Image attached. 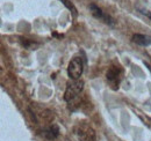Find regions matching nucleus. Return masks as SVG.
<instances>
[{
  "mask_svg": "<svg viewBox=\"0 0 151 141\" xmlns=\"http://www.w3.org/2000/svg\"><path fill=\"white\" fill-rule=\"evenodd\" d=\"M76 135L80 141H96L94 130L86 124H79L76 127Z\"/></svg>",
  "mask_w": 151,
  "mask_h": 141,
  "instance_id": "nucleus-3",
  "label": "nucleus"
},
{
  "mask_svg": "<svg viewBox=\"0 0 151 141\" xmlns=\"http://www.w3.org/2000/svg\"><path fill=\"white\" fill-rule=\"evenodd\" d=\"M43 134H44V137H45L47 139H49V140H54V139H56L57 137H58V134H59V130H58L57 126L52 125V126L48 127V128L43 132Z\"/></svg>",
  "mask_w": 151,
  "mask_h": 141,
  "instance_id": "nucleus-7",
  "label": "nucleus"
},
{
  "mask_svg": "<svg viewBox=\"0 0 151 141\" xmlns=\"http://www.w3.org/2000/svg\"><path fill=\"white\" fill-rule=\"evenodd\" d=\"M22 43H23V46L27 48V49H29V50H35L38 46L37 43L32 42V41H28V39H26V38H24V41H22Z\"/></svg>",
  "mask_w": 151,
  "mask_h": 141,
  "instance_id": "nucleus-9",
  "label": "nucleus"
},
{
  "mask_svg": "<svg viewBox=\"0 0 151 141\" xmlns=\"http://www.w3.org/2000/svg\"><path fill=\"white\" fill-rule=\"evenodd\" d=\"M84 89V81L83 80H71L65 89L64 93V100L69 103L72 104L73 102H76L80 95V93Z\"/></svg>",
  "mask_w": 151,
  "mask_h": 141,
  "instance_id": "nucleus-1",
  "label": "nucleus"
},
{
  "mask_svg": "<svg viewBox=\"0 0 151 141\" xmlns=\"http://www.w3.org/2000/svg\"><path fill=\"white\" fill-rule=\"evenodd\" d=\"M121 75H122V70H120L119 67L116 66H112L109 70H107V80L108 82L112 85L113 88H116V86L120 83V80H121ZM119 87V86H117Z\"/></svg>",
  "mask_w": 151,
  "mask_h": 141,
  "instance_id": "nucleus-5",
  "label": "nucleus"
},
{
  "mask_svg": "<svg viewBox=\"0 0 151 141\" xmlns=\"http://www.w3.org/2000/svg\"><path fill=\"white\" fill-rule=\"evenodd\" d=\"M60 2L71 12V14L75 16V18H77L78 16V11H77V8H76V6L71 2V1H69V0H60Z\"/></svg>",
  "mask_w": 151,
  "mask_h": 141,
  "instance_id": "nucleus-8",
  "label": "nucleus"
},
{
  "mask_svg": "<svg viewBox=\"0 0 151 141\" xmlns=\"http://www.w3.org/2000/svg\"><path fill=\"white\" fill-rule=\"evenodd\" d=\"M90 11H91L92 15H93L95 19H98V20H100V21H102V22H105V23H107V24H109V26H114L113 18L109 16L108 14H106V13H105L99 6H96L95 4H91V5H90Z\"/></svg>",
  "mask_w": 151,
  "mask_h": 141,
  "instance_id": "nucleus-4",
  "label": "nucleus"
},
{
  "mask_svg": "<svg viewBox=\"0 0 151 141\" xmlns=\"http://www.w3.org/2000/svg\"><path fill=\"white\" fill-rule=\"evenodd\" d=\"M84 70V61L81 57H75L68 67V75L71 80H79Z\"/></svg>",
  "mask_w": 151,
  "mask_h": 141,
  "instance_id": "nucleus-2",
  "label": "nucleus"
},
{
  "mask_svg": "<svg viewBox=\"0 0 151 141\" xmlns=\"http://www.w3.org/2000/svg\"><path fill=\"white\" fill-rule=\"evenodd\" d=\"M142 13H143L144 15H147V16H148V18H149V19L151 20V12H147V11H142Z\"/></svg>",
  "mask_w": 151,
  "mask_h": 141,
  "instance_id": "nucleus-10",
  "label": "nucleus"
},
{
  "mask_svg": "<svg viewBox=\"0 0 151 141\" xmlns=\"http://www.w3.org/2000/svg\"><path fill=\"white\" fill-rule=\"evenodd\" d=\"M132 41H134V43H136L137 45H141V46H149V45H151V36L148 35L135 34L132 36Z\"/></svg>",
  "mask_w": 151,
  "mask_h": 141,
  "instance_id": "nucleus-6",
  "label": "nucleus"
}]
</instances>
